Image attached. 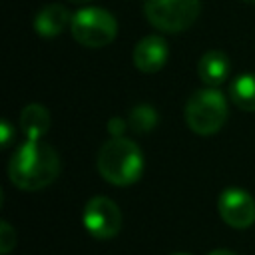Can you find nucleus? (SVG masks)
I'll return each instance as SVG.
<instances>
[{
    "label": "nucleus",
    "instance_id": "nucleus-15",
    "mask_svg": "<svg viewBox=\"0 0 255 255\" xmlns=\"http://www.w3.org/2000/svg\"><path fill=\"white\" fill-rule=\"evenodd\" d=\"M12 139H14V128H12V124L4 118V120L0 122V145H2V147H8Z\"/></svg>",
    "mask_w": 255,
    "mask_h": 255
},
{
    "label": "nucleus",
    "instance_id": "nucleus-1",
    "mask_svg": "<svg viewBox=\"0 0 255 255\" xmlns=\"http://www.w3.org/2000/svg\"><path fill=\"white\" fill-rule=\"evenodd\" d=\"M60 173V155L58 151L42 143L40 139H28L18 145L8 163L10 181L24 191H40L54 183Z\"/></svg>",
    "mask_w": 255,
    "mask_h": 255
},
{
    "label": "nucleus",
    "instance_id": "nucleus-18",
    "mask_svg": "<svg viewBox=\"0 0 255 255\" xmlns=\"http://www.w3.org/2000/svg\"><path fill=\"white\" fill-rule=\"evenodd\" d=\"M68 2H72V4H84V2H90V0H68Z\"/></svg>",
    "mask_w": 255,
    "mask_h": 255
},
{
    "label": "nucleus",
    "instance_id": "nucleus-16",
    "mask_svg": "<svg viewBox=\"0 0 255 255\" xmlns=\"http://www.w3.org/2000/svg\"><path fill=\"white\" fill-rule=\"evenodd\" d=\"M126 128H128V122H124L122 118H112L110 124H108V129H110L112 137H120Z\"/></svg>",
    "mask_w": 255,
    "mask_h": 255
},
{
    "label": "nucleus",
    "instance_id": "nucleus-11",
    "mask_svg": "<svg viewBox=\"0 0 255 255\" xmlns=\"http://www.w3.org/2000/svg\"><path fill=\"white\" fill-rule=\"evenodd\" d=\"M20 128L28 139H42L50 129V112L42 104H28L20 114Z\"/></svg>",
    "mask_w": 255,
    "mask_h": 255
},
{
    "label": "nucleus",
    "instance_id": "nucleus-20",
    "mask_svg": "<svg viewBox=\"0 0 255 255\" xmlns=\"http://www.w3.org/2000/svg\"><path fill=\"white\" fill-rule=\"evenodd\" d=\"M173 255H187V253H173Z\"/></svg>",
    "mask_w": 255,
    "mask_h": 255
},
{
    "label": "nucleus",
    "instance_id": "nucleus-17",
    "mask_svg": "<svg viewBox=\"0 0 255 255\" xmlns=\"http://www.w3.org/2000/svg\"><path fill=\"white\" fill-rule=\"evenodd\" d=\"M209 255H237V253H233V251H229V249H213Z\"/></svg>",
    "mask_w": 255,
    "mask_h": 255
},
{
    "label": "nucleus",
    "instance_id": "nucleus-5",
    "mask_svg": "<svg viewBox=\"0 0 255 255\" xmlns=\"http://www.w3.org/2000/svg\"><path fill=\"white\" fill-rule=\"evenodd\" d=\"M201 12L199 0H143L147 22L161 32L177 34L195 24Z\"/></svg>",
    "mask_w": 255,
    "mask_h": 255
},
{
    "label": "nucleus",
    "instance_id": "nucleus-8",
    "mask_svg": "<svg viewBox=\"0 0 255 255\" xmlns=\"http://www.w3.org/2000/svg\"><path fill=\"white\" fill-rule=\"evenodd\" d=\"M169 56V48L161 36H145L133 48V64L143 74L159 72Z\"/></svg>",
    "mask_w": 255,
    "mask_h": 255
},
{
    "label": "nucleus",
    "instance_id": "nucleus-19",
    "mask_svg": "<svg viewBox=\"0 0 255 255\" xmlns=\"http://www.w3.org/2000/svg\"><path fill=\"white\" fill-rule=\"evenodd\" d=\"M243 2H249V4H255V0H243Z\"/></svg>",
    "mask_w": 255,
    "mask_h": 255
},
{
    "label": "nucleus",
    "instance_id": "nucleus-13",
    "mask_svg": "<svg viewBox=\"0 0 255 255\" xmlns=\"http://www.w3.org/2000/svg\"><path fill=\"white\" fill-rule=\"evenodd\" d=\"M157 124V114L151 106L147 104H139L135 106L131 112H129V118H128V128L135 133H145L149 131L153 126Z\"/></svg>",
    "mask_w": 255,
    "mask_h": 255
},
{
    "label": "nucleus",
    "instance_id": "nucleus-3",
    "mask_svg": "<svg viewBox=\"0 0 255 255\" xmlns=\"http://www.w3.org/2000/svg\"><path fill=\"white\" fill-rule=\"evenodd\" d=\"M227 120V100L217 88L195 90L185 104V124L197 135L217 133Z\"/></svg>",
    "mask_w": 255,
    "mask_h": 255
},
{
    "label": "nucleus",
    "instance_id": "nucleus-9",
    "mask_svg": "<svg viewBox=\"0 0 255 255\" xmlns=\"http://www.w3.org/2000/svg\"><path fill=\"white\" fill-rule=\"evenodd\" d=\"M231 72V64H229V58L219 52V50H209L201 56L199 64H197V74H199V80L209 86V88H219L227 76Z\"/></svg>",
    "mask_w": 255,
    "mask_h": 255
},
{
    "label": "nucleus",
    "instance_id": "nucleus-2",
    "mask_svg": "<svg viewBox=\"0 0 255 255\" xmlns=\"http://www.w3.org/2000/svg\"><path fill=\"white\" fill-rule=\"evenodd\" d=\"M98 171L112 185H131L143 173L141 149L128 137H110L98 153Z\"/></svg>",
    "mask_w": 255,
    "mask_h": 255
},
{
    "label": "nucleus",
    "instance_id": "nucleus-12",
    "mask_svg": "<svg viewBox=\"0 0 255 255\" xmlns=\"http://www.w3.org/2000/svg\"><path fill=\"white\" fill-rule=\"evenodd\" d=\"M231 102L243 112H255V74H241L231 82Z\"/></svg>",
    "mask_w": 255,
    "mask_h": 255
},
{
    "label": "nucleus",
    "instance_id": "nucleus-10",
    "mask_svg": "<svg viewBox=\"0 0 255 255\" xmlns=\"http://www.w3.org/2000/svg\"><path fill=\"white\" fill-rule=\"evenodd\" d=\"M68 24H72V16L62 4L44 6L34 18V30L42 38H56Z\"/></svg>",
    "mask_w": 255,
    "mask_h": 255
},
{
    "label": "nucleus",
    "instance_id": "nucleus-7",
    "mask_svg": "<svg viewBox=\"0 0 255 255\" xmlns=\"http://www.w3.org/2000/svg\"><path fill=\"white\" fill-rule=\"evenodd\" d=\"M217 209L221 219L233 229H247L255 223V199L239 187L225 189L219 195Z\"/></svg>",
    "mask_w": 255,
    "mask_h": 255
},
{
    "label": "nucleus",
    "instance_id": "nucleus-14",
    "mask_svg": "<svg viewBox=\"0 0 255 255\" xmlns=\"http://www.w3.org/2000/svg\"><path fill=\"white\" fill-rule=\"evenodd\" d=\"M16 247V231L8 221H0V253L8 255Z\"/></svg>",
    "mask_w": 255,
    "mask_h": 255
},
{
    "label": "nucleus",
    "instance_id": "nucleus-6",
    "mask_svg": "<svg viewBox=\"0 0 255 255\" xmlns=\"http://www.w3.org/2000/svg\"><path fill=\"white\" fill-rule=\"evenodd\" d=\"M82 223L92 237L112 239L122 229V211L110 197L96 195L84 205Z\"/></svg>",
    "mask_w": 255,
    "mask_h": 255
},
{
    "label": "nucleus",
    "instance_id": "nucleus-4",
    "mask_svg": "<svg viewBox=\"0 0 255 255\" xmlns=\"http://www.w3.org/2000/svg\"><path fill=\"white\" fill-rule=\"evenodd\" d=\"M70 32L74 40L86 48H104L116 40L118 22L112 12L98 6H86L72 16Z\"/></svg>",
    "mask_w": 255,
    "mask_h": 255
}]
</instances>
